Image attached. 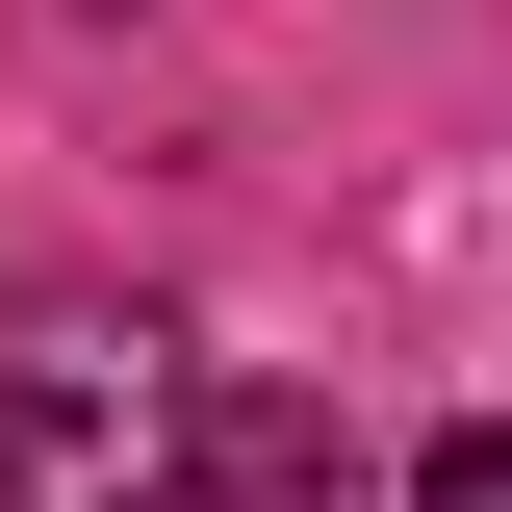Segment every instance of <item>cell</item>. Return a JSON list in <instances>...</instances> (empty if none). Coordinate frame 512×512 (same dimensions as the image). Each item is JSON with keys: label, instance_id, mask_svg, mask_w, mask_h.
<instances>
[{"label": "cell", "instance_id": "obj_1", "mask_svg": "<svg viewBox=\"0 0 512 512\" xmlns=\"http://www.w3.org/2000/svg\"><path fill=\"white\" fill-rule=\"evenodd\" d=\"M205 487V359L128 308L0 333V512H180Z\"/></svg>", "mask_w": 512, "mask_h": 512}, {"label": "cell", "instance_id": "obj_2", "mask_svg": "<svg viewBox=\"0 0 512 512\" xmlns=\"http://www.w3.org/2000/svg\"><path fill=\"white\" fill-rule=\"evenodd\" d=\"M410 512H512V410H487V436H436V461H410Z\"/></svg>", "mask_w": 512, "mask_h": 512}]
</instances>
